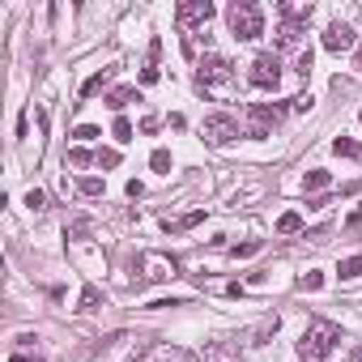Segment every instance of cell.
Returning a JSON list of instances; mask_svg holds the SVG:
<instances>
[{"label": "cell", "mask_w": 362, "mask_h": 362, "mask_svg": "<svg viewBox=\"0 0 362 362\" xmlns=\"http://www.w3.org/2000/svg\"><path fill=\"white\" fill-rule=\"evenodd\" d=\"M277 230H281V235H294V230H303V218H298V214H281V218H277Z\"/></svg>", "instance_id": "obj_12"}, {"label": "cell", "mask_w": 362, "mask_h": 362, "mask_svg": "<svg viewBox=\"0 0 362 362\" xmlns=\"http://www.w3.org/2000/svg\"><path fill=\"white\" fill-rule=\"evenodd\" d=\"M209 18H214V5H209V0H188V5H179V9H175V22H179V30L209 26Z\"/></svg>", "instance_id": "obj_5"}, {"label": "cell", "mask_w": 362, "mask_h": 362, "mask_svg": "<svg viewBox=\"0 0 362 362\" xmlns=\"http://www.w3.org/2000/svg\"><path fill=\"white\" fill-rule=\"evenodd\" d=\"M277 124H281V107H269V103L247 107V136H269Z\"/></svg>", "instance_id": "obj_4"}, {"label": "cell", "mask_w": 362, "mask_h": 362, "mask_svg": "<svg viewBox=\"0 0 362 362\" xmlns=\"http://www.w3.org/2000/svg\"><path fill=\"white\" fill-rule=\"evenodd\" d=\"M94 307H98V290L90 286V290L81 294V307H77V311H94Z\"/></svg>", "instance_id": "obj_19"}, {"label": "cell", "mask_w": 362, "mask_h": 362, "mask_svg": "<svg viewBox=\"0 0 362 362\" xmlns=\"http://www.w3.org/2000/svg\"><path fill=\"white\" fill-rule=\"evenodd\" d=\"M324 47H328V52H349V47H354V30H349L345 22H332V26L324 30Z\"/></svg>", "instance_id": "obj_8"}, {"label": "cell", "mask_w": 362, "mask_h": 362, "mask_svg": "<svg viewBox=\"0 0 362 362\" xmlns=\"http://www.w3.org/2000/svg\"><path fill=\"white\" fill-rule=\"evenodd\" d=\"M230 35L235 39H260L264 35V13H260V5H252V0H235L230 5Z\"/></svg>", "instance_id": "obj_2"}, {"label": "cell", "mask_w": 362, "mask_h": 362, "mask_svg": "<svg viewBox=\"0 0 362 362\" xmlns=\"http://www.w3.org/2000/svg\"><path fill=\"white\" fill-rule=\"evenodd\" d=\"M256 252H260V239H252V243H239V247H235V256H256Z\"/></svg>", "instance_id": "obj_24"}, {"label": "cell", "mask_w": 362, "mask_h": 362, "mask_svg": "<svg viewBox=\"0 0 362 362\" xmlns=\"http://www.w3.org/2000/svg\"><path fill=\"white\" fill-rule=\"evenodd\" d=\"M247 81H252L256 90H277V81H281V60H277V52H264V56H256V60H252V73H247Z\"/></svg>", "instance_id": "obj_3"}, {"label": "cell", "mask_w": 362, "mask_h": 362, "mask_svg": "<svg viewBox=\"0 0 362 362\" xmlns=\"http://www.w3.org/2000/svg\"><path fill=\"white\" fill-rule=\"evenodd\" d=\"M26 205H30V209H43V192L30 188V192H26Z\"/></svg>", "instance_id": "obj_26"}, {"label": "cell", "mask_w": 362, "mask_h": 362, "mask_svg": "<svg viewBox=\"0 0 362 362\" xmlns=\"http://www.w3.org/2000/svg\"><path fill=\"white\" fill-rule=\"evenodd\" d=\"M69 162H73V166H86V162H94V153H86V149H69Z\"/></svg>", "instance_id": "obj_22"}, {"label": "cell", "mask_w": 362, "mask_h": 362, "mask_svg": "<svg viewBox=\"0 0 362 362\" xmlns=\"http://www.w3.org/2000/svg\"><path fill=\"white\" fill-rule=\"evenodd\" d=\"M201 132H205V141H209V145H230V141L239 136V124H235L230 115H209Z\"/></svg>", "instance_id": "obj_7"}, {"label": "cell", "mask_w": 362, "mask_h": 362, "mask_svg": "<svg viewBox=\"0 0 362 362\" xmlns=\"http://www.w3.org/2000/svg\"><path fill=\"white\" fill-rule=\"evenodd\" d=\"M328 184H332L328 170H311V175L303 179V192H320V188H328Z\"/></svg>", "instance_id": "obj_10"}, {"label": "cell", "mask_w": 362, "mask_h": 362, "mask_svg": "<svg viewBox=\"0 0 362 362\" xmlns=\"http://www.w3.org/2000/svg\"><path fill=\"white\" fill-rule=\"evenodd\" d=\"M337 273H341L345 281H349V277H362V256H349V260H345V264H341Z\"/></svg>", "instance_id": "obj_13"}, {"label": "cell", "mask_w": 362, "mask_h": 362, "mask_svg": "<svg viewBox=\"0 0 362 362\" xmlns=\"http://www.w3.org/2000/svg\"><path fill=\"white\" fill-rule=\"evenodd\" d=\"M73 136H77V141H94V136H98V128H94V124H81Z\"/></svg>", "instance_id": "obj_23"}, {"label": "cell", "mask_w": 362, "mask_h": 362, "mask_svg": "<svg viewBox=\"0 0 362 362\" xmlns=\"http://www.w3.org/2000/svg\"><path fill=\"white\" fill-rule=\"evenodd\" d=\"M81 192L86 197H103V179H81Z\"/></svg>", "instance_id": "obj_20"}, {"label": "cell", "mask_w": 362, "mask_h": 362, "mask_svg": "<svg viewBox=\"0 0 362 362\" xmlns=\"http://www.w3.org/2000/svg\"><path fill=\"white\" fill-rule=\"evenodd\" d=\"M337 341H341V328H337L332 320H315V324L303 332L298 354H303V362H328V354H332Z\"/></svg>", "instance_id": "obj_1"}, {"label": "cell", "mask_w": 362, "mask_h": 362, "mask_svg": "<svg viewBox=\"0 0 362 362\" xmlns=\"http://www.w3.org/2000/svg\"><path fill=\"white\" fill-rule=\"evenodd\" d=\"M149 166H153L158 175H166V170H170V153H166V149H153V158H149Z\"/></svg>", "instance_id": "obj_15"}, {"label": "cell", "mask_w": 362, "mask_h": 362, "mask_svg": "<svg viewBox=\"0 0 362 362\" xmlns=\"http://www.w3.org/2000/svg\"><path fill=\"white\" fill-rule=\"evenodd\" d=\"M94 162H98V166H119V153H115V149H98Z\"/></svg>", "instance_id": "obj_18"}, {"label": "cell", "mask_w": 362, "mask_h": 362, "mask_svg": "<svg viewBox=\"0 0 362 362\" xmlns=\"http://www.w3.org/2000/svg\"><path fill=\"white\" fill-rule=\"evenodd\" d=\"M132 98H136V90H132V86H124V90H115V94H111V107L119 111V107H128Z\"/></svg>", "instance_id": "obj_14"}, {"label": "cell", "mask_w": 362, "mask_h": 362, "mask_svg": "<svg viewBox=\"0 0 362 362\" xmlns=\"http://www.w3.org/2000/svg\"><path fill=\"white\" fill-rule=\"evenodd\" d=\"M358 119H362V111H358Z\"/></svg>", "instance_id": "obj_28"}, {"label": "cell", "mask_w": 362, "mask_h": 362, "mask_svg": "<svg viewBox=\"0 0 362 362\" xmlns=\"http://www.w3.org/2000/svg\"><path fill=\"white\" fill-rule=\"evenodd\" d=\"M358 69H362V52H358Z\"/></svg>", "instance_id": "obj_27"}, {"label": "cell", "mask_w": 362, "mask_h": 362, "mask_svg": "<svg viewBox=\"0 0 362 362\" xmlns=\"http://www.w3.org/2000/svg\"><path fill=\"white\" fill-rule=\"evenodd\" d=\"M197 81H201V90H222V86L230 81V64H226L222 56H205V60H201Z\"/></svg>", "instance_id": "obj_6"}, {"label": "cell", "mask_w": 362, "mask_h": 362, "mask_svg": "<svg viewBox=\"0 0 362 362\" xmlns=\"http://www.w3.org/2000/svg\"><path fill=\"white\" fill-rule=\"evenodd\" d=\"M145 269H149V273H145L149 281H166V277H175V269H179V264H175V260H166V256H145Z\"/></svg>", "instance_id": "obj_9"}, {"label": "cell", "mask_w": 362, "mask_h": 362, "mask_svg": "<svg viewBox=\"0 0 362 362\" xmlns=\"http://www.w3.org/2000/svg\"><path fill=\"white\" fill-rule=\"evenodd\" d=\"M153 362H192V358H188L184 349H162V354H158Z\"/></svg>", "instance_id": "obj_17"}, {"label": "cell", "mask_w": 362, "mask_h": 362, "mask_svg": "<svg viewBox=\"0 0 362 362\" xmlns=\"http://www.w3.org/2000/svg\"><path fill=\"white\" fill-rule=\"evenodd\" d=\"M332 149H337V153H345V158H362V145H358V141H349V136H337V141H332Z\"/></svg>", "instance_id": "obj_11"}, {"label": "cell", "mask_w": 362, "mask_h": 362, "mask_svg": "<svg viewBox=\"0 0 362 362\" xmlns=\"http://www.w3.org/2000/svg\"><path fill=\"white\" fill-rule=\"evenodd\" d=\"M111 132H115V141H132V124H128L124 115H119V119L111 124Z\"/></svg>", "instance_id": "obj_16"}, {"label": "cell", "mask_w": 362, "mask_h": 362, "mask_svg": "<svg viewBox=\"0 0 362 362\" xmlns=\"http://www.w3.org/2000/svg\"><path fill=\"white\" fill-rule=\"evenodd\" d=\"M320 286H324V277H320V273H307V277H303V290H320Z\"/></svg>", "instance_id": "obj_25"}, {"label": "cell", "mask_w": 362, "mask_h": 362, "mask_svg": "<svg viewBox=\"0 0 362 362\" xmlns=\"http://www.w3.org/2000/svg\"><path fill=\"white\" fill-rule=\"evenodd\" d=\"M103 81H107V73H98V77H90V81H86V90H81V94H86V98H90V94H98V90H103Z\"/></svg>", "instance_id": "obj_21"}]
</instances>
